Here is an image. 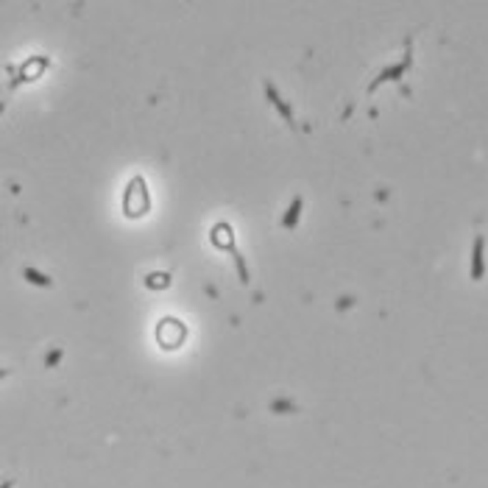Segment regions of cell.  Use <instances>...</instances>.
Returning a JSON list of instances; mask_svg holds the SVG:
<instances>
[{"label": "cell", "instance_id": "4", "mask_svg": "<svg viewBox=\"0 0 488 488\" xmlns=\"http://www.w3.org/2000/svg\"><path fill=\"white\" fill-rule=\"evenodd\" d=\"M262 87H265V98L276 107V112H279V118L282 121H287V126H290V131H299V123H296V118H293V109H290V104H285L282 98H279V93H276V84L271 81V79H265L262 81Z\"/></svg>", "mask_w": 488, "mask_h": 488}, {"label": "cell", "instance_id": "7", "mask_svg": "<svg viewBox=\"0 0 488 488\" xmlns=\"http://www.w3.org/2000/svg\"><path fill=\"white\" fill-rule=\"evenodd\" d=\"M22 279L25 282H31V285H36V287H53V279L50 276H45V273H39L34 265H22Z\"/></svg>", "mask_w": 488, "mask_h": 488}, {"label": "cell", "instance_id": "3", "mask_svg": "<svg viewBox=\"0 0 488 488\" xmlns=\"http://www.w3.org/2000/svg\"><path fill=\"white\" fill-rule=\"evenodd\" d=\"M410 62H413V42L407 39V42H405V56H402V62H399V65H393V67H388V70H382V73H379V76H377V79L368 84V93H374V90H377L382 81H399V79H402V73L410 67Z\"/></svg>", "mask_w": 488, "mask_h": 488}, {"label": "cell", "instance_id": "6", "mask_svg": "<svg viewBox=\"0 0 488 488\" xmlns=\"http://www.w3.org/2000/svg\"><path fill=\"white\" fill-rule=\"evenodd\" d=\"M483 238H475V251H472V276L475 279H483L486 273V262H483Z\"/></svg>", "mask_w": 488, "mask_h": 488}, {"label": "cell", "instance_id": "8", "mask_svg": "<svg viewBox=\"0 0 488 488\" xmlns=\"http://www.w3.org/2000/svg\"><path fill=\"white\" fill-rule=\"evenodd\" d=\"M148 285H168V276H148Z\"/></svg>", "mask_w": 488, "mask_h": 488}, {"label": "cell", "instance_id": "1", "mask_svg": "<svg viewBox=\"0 0 488 488\" xmlns=\"http://www.w3.org/2000/svg\"><path fill=\"white\" fill-rule=\"evenodd\" d=\"M210 240L212 245L218 248V251H229L232 254V259H235V265H238V276H240V282L248 285V265H245V257L240 254V248L235 243V232H232V226L226 224V221H221V224H215L212 226V232H210Z\"/></svg>", "mask_w": 488, "mask_h": 488}, {"label": "cell", "instance_id": "5", "mask_svg": "<svg viewBox=\"0 0 488 488\" xmlns=\"http://www.w3.org/2000/svg\"><path fill=\"white\" fill-rule=\"evenodd\" d=\"M301 210H304V198L301 196H293V201H290V207L282 212V229H293L296 224H299V215H301Z\"/></svg>", "mask_w": 488, "mask_h": 488}, {"label": "cell", "instance_id": "2", "mask_svg": "<svg viewBox=\"0 0 488 488\" xmlns=\"http://www.w3.org/2000/svg\"><path fill=\"white\" fill-rule=\"evenodd\" d=\"M148 210H151V196H148L145 179L131 176V182L126 184V193H123V212L128 218H142Z\"/></svg>", "mask_w": 488, "mask_h": 488}]
</instances>
